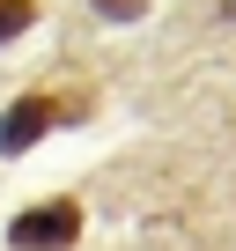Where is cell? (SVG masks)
<instances>
[{
  "label": "cell",
  "instance_id": "obj_2",
  "mask_svg": "<svg viewBox=\"0 0 236 251\" xmlns=\"http://www.w3.org/2000/svg\"><path fill=\"white\" fill-rule=\"evenodd\" d=\"M81 236V200H37L8 222V244L15 251H67Z\"/></svg>",
  "mask_w": 236,
  "mask_h": 251
},
{
  "label": "cell",
  "instance_id": "obj_3",
  "mask_svg": "<svg viewBox=\"0 0 236 251\" xmlns=\"http://www.w3.org/2000/svg\"><path fill=\"white\" fill-rule=\"evenodd\" d=\"M37 23V0H0V45H8V37H23Z\"/></svg>",
  "mask_w": 236,
  "mask_h": 251
},
{
  "label": "cell",
  "instance_id": "obj_4",
  "mask_svg": "<svg viewBox=\"0 0 236 251\" xmlns=\"http://www.w3.org/2000/svg\"><path fill=\"white\" fill-rule=\"evenodd\" d=\"M103 15H141V0H96Z\"/></svg>",
  "mask_w": 236,
  "mask_h": 251
},
{
  "label": "cell",
  "instance_id": "obj_5",
  "mask_svg": "<svg viewBox=\"0 0 236 251\" xmlns=\"http://www.w3.org/2000/svg\"><path fill=\"white\" fill-rule=\"evenodd\" d=\"M229 15H236V0H229Z\"/></svg>",
  "mask_w": 236,
  "mask_h": 251
},
{
  "label": "cell",
  "instance_id": "obj_1",
  "mask_svg": "<svg viewBox=\"0 0 236 251\" xmlns=\"http://www.w3.org/2000/svg\"><path fill=\"white\" fill-rule=\"evenodd\" d=\"M89 103L81 96H59V89H23L8 111H0V155H30L52 126H67V118H81Z\"/></svg>",
  "mask_w": 236,
  "mask_h": 251
}]
</instances>
